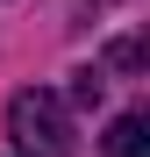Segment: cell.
I'll use <instances>...</instances> for the list:
<instances>
[{
	"mask_svg": "<svg viewBox=\"0 0 150 157\" xmlns=\"http://www.w3.org/2000/svg\"><path fill=\"white\" fill-rule=\"evenodd\" d=\"M7 128H14V150L21 157H79V143H71V121H64V100L57 93H14L7 100Z\"/></svg>",
	"mask_w": 150,
	"mask_h": 157,
	"instance_id": "1",
	"label": "cell"
},
{
	"mask_svg": "<svg viewBox=\"0 0 150 157\" xmlns=\"http://www.w3.org/2000/svg\"><path fill=\"white\" fill-rule=\"evenodd\" d=\"M100 150L107 157H150V121L143 114H114L107 136H100Z\"/></svg>",
	"mask_w": 150,
	"mask_h": 157,
	"instance_id": "2",
	"label": "cell"
},
{
	"mask_svg": "<svg viewBox=\"0 0 150 157\" xmlns=\"http://www.w3.org/2000/svg\"><path fill=\"white\" fill-rule=\"evenodd\" d=\"M71 100H79V107H93V100H100V71H79V86H71Z\"/></svg>",
	"mask_w": 150,
	"mask_h": 157,
	"instance_id": "3",
	"label": "cell"
}]
</instances>
